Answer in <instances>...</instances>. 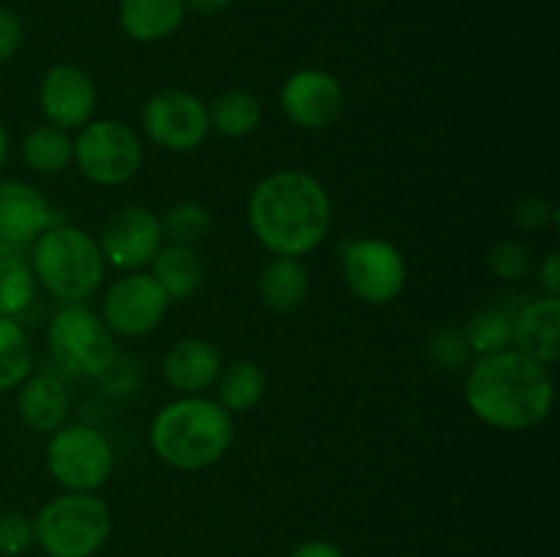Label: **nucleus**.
I'll return each instance as SVG.
<instances>
[{
  "instance_id": "15",
  "label": "nucleus",
  "mask_w": 560,
  "mask_h": 557,
  "mask_svg": "<svg viewBox=\"0 0 560 557\" xmlns=\"http://www.w3.org/2000/svg\"><path fill=\"white\" fill-rule=\"evenodd\" d=\"M52 224V208L36 186L0 180V240L25 249Z\"/></svg>"
},
{
  "instance_id": "8",
  "label": "nucleus",
  "mask_w": 560,
  "mask_h": 557,
  "mask_svg": "<svg viewBox=\"0 0 560 557\" xmlns=\"http://www.w3.org/2000/svg\"><path fill=\"white\" fill-rule=\"evenodd\" d=\"M113 446L93 426L63 424L49 435L47 470L66 491H98L113 475Z\"/></svg>"
},
{
  "instance_id": "3",
  "label": "nucleus",
  "mask_w": 560,
  "mask_h": 557,
  "mask_svg": "<svg viewBox=\"0 0 560 557\" xmlns=\"http://www.w3.org/2000/svg\"><path fill=\"white\" fill-rule=\"evenodd\" d=\"M235 420L217 399L180 396L167 402L151 420V448L167 467L200 473L228 457Z\"/></svg>"
},
{
  "instance_id": "16",
  "label": "nucleus",
  "mask_w": 560,
  "mask_h": 557,
  "mask_svg": "<svg viewBox=\"0 0 560 557\" xmlns=\"http://www.w3.org/2000/svg\"><path fill=\"white\" fill-rule=\"evenodd\" d=\"M222 366V353L217 349V344L200 336H189L178 339L164 353L162 375L167 386L180 396H202L217 382Z\"/></svg>"
},
{
  "instance_id": "14",
  "label": "nucleus",
  "mask_w": 560,
  "mask_h": 557,
  "mask_svg": "<svg viewBox=\"0 0 560 557\" xmlns=\"http://www.w3.org/2000/svg\"><path fill=\"white\" fill-rule=\"evenodd\" d=\"M96 82L80 66L58 63L42 76L38 107L49 126H58L63 131L82 129L96 115Z\"/></svg>"
},
{
  "instance_id": "18",
  "label": "nucleus",
  "mask_w": 560,
  "mask_h": 557,
  "mask_svg": "<svg viewBox=\"0 0 560 557\" xmlns=\"http://www.w3.org/2000/svg\"><path fill=\"white\" fill-rule=\"evenodd\" d=\"M310 268L301 257L273 254L257 273V298L273 315H293L310 298Z\"/></svg>"
},
{
  "instance_id": "19",
  "label": "nucleus",
  "mask_w": 560,
  "mask_h": 557,
  "mask_svg": "<svg viewBox=\"0 0 560 557\" xmlns=\"http://www.w3.org/2000/svg\"><path fill=\"white\" fill-rule=\"evenodd\" d=\"M16 410L27 429L52 435L69 418L71 396L58 377L42 371V375H31L22 380L20 393H16Z\"/></svg>"
},
{
  "instance_id": "22",
  "label": "nucleus",
  "mask_w": 560,
  "mask_h": 557,
  "mask_svg": "<svg viewBox=\"0 0 560 557\" xmlns=\"http://www.w3.org/2000/svg\"><path fill=\"white\" fill-rule=\"evenodd\" d=\"M217 402L228 410L230 415L249 413L262 402L268 391V377L260 364L249 358L233 360V364L222 366L217 377Z\"/></svg>"
},
{
  "instance_id": "33",
  "label": "nucleus",
  "mask_w": 560,
  "mask_h": 557,
  "mask_svg": "<svg viewBox=\"0 0 560 557\" xmlns=\"http://www.w3.org/2000/svg\"><path fill=\"white\" fill-rule=\"evenodd\" d=\"M22 47V22L11 9L0 5V63H9Z\"/></svg>"
},
{
  "instance_id": "31",
  "label": "nucleus",
  "mask_w": 560,
  "mask_h": 557,
  "mask_svg": "<svg viewBox=\"0 0 560 557\" xmlns=\"http://www.w3.org/2000/svg\"><path fill=\"white\" fill-rule=\"evenodd\" d=\"M558 208L547 200L545 194H523L512 205L514 227L523 233H536V229L558 227Z\"/></svg>"
},
{
  "instance_id": "26",
  "label": "nucleus",
  "mask_w": 560,
  "mask_h": 557,
  "mask_svg": "<svg viewBox=\"0 0 560 557\" xmlns=\"http://www.w3.org/2000/svg\"><path fill=\"white\" fill-rule=\"evenodd\" d=\"M33 369V344L25 328L11 317H0V391L20 388Z\"/></svg>"
},
{
  "instance_id": "27",
  "label": "nucleus",
  "mask_w": 560,
  "mask_h": 557,
  "mask_svg": "<svg viewBox=\"0 0 560 557\" xmlns=\"http://www.w3.org/2000/svg\"><path fill=\"white\" fill-rule=\"evenodd\" d=\"M36 300V276L25 257H3L0 260V317H16L31 309Z\"/></svg>"
},
{
  "instance_id": "9",
  "label": "nucleus",
  "mask_w": 560,
  "mask_h": 557,
  "mask_svg": "<svg viewBox=\"0 0 560 557\" xmlns=\"http://www.w3.org/2000/svg\"><path fill=\"white\" fill-rule=\"evenodd\" d=\"M342 276L355 300L388 306L408 287V262L388 240L353 238L342 249Z\"/></svg>"
},
{
  "instance_id": "17",
  "label": "nucleus",
  "mask_w": 560,
  "mask_h": 557,
  "mask_svg": "<svg viewBox=\"0 0 560 557\" xmlns=\"http://www.w3.org/2000/svg\"><path fill=\"white\" fill-rule=\"evenodd\" d=\"M512 347L550 369L560 353V300L534 298L514 311Z\"/></svg>"
},
{
  "instance_id": "2",
  "label": "nucleus",
  "mask_w": 560,
  "mask_h": 557,
  "mask_svg": "<svg viewBox=\"0 0 560 557\" xmlns=\"http://www.w3.org/2000/svg\"><path fill=\"white\" fill-rule=\"evenodd\" d=\"M552 375L520 349L479 355L465 375V404L498 431H528L552 410Z\"/></svg>"
},
{
  "instance_id": "6",
  "label": "nucleus",
  "mask_w": 560,
  "mask_h": 557,
  "mask_svg": "<svg viewBox=\"0 0 560 557\" xmlns=\"http://www.w3.org/2000/svg\"><path fill=\"white\" fill-rule=\"evenodd\" d=\"M47 349L58 369L74 380L102 377L118 355L115 336L102 317L82 304H66L49 320Z\"/></svg>"
},
{
  "instance_id": "12",
  "label": "nucleus",
  "mask_w": 560,
  "mask_h": 557,
  "mask_svg": "<svg viewBox=\"0 0 560 557\" xmlns=\"http://www.w3.org/2000/svg\"><path fill=\"white\" fill-rule=\"evenodd\" d=\"M96 244L104 262L118 271H142L164 246L162 222L151 208L124 205L104 218Z\"/></svg>"
},
{
  "instance_id": "35",
  "label": "nucleus",
  "mask_w": 560,
  "mask_h": 557,
  "mask_svg": "<svg viewBox=\"0 0 560 557\" xmlns=\"http://www.w3.org/2000/svg\"><path fill=\"white\" fill-rule=\"evenodd\" d=\"M288 557H345V552L339 549L337 544H331V541L310 538L301 541L299 546H293Z\"/></svg>"
},
{
  "instance_id": "4",
  "label": "nucleus",
  "mask_w": 560,
  "mask_h": 557,
  "mask_svg": "<svg viewBox=\"0 0 560 557\" xmlns=\"http://www.w3.org/2000/svg\"><path fill=\"white\" fill-rule=\"evenodd\" d=\"M31 268L36 284L60 304H82L102 287L104 262L93 235L71 224H52L33 240Z\"/></svg>"
},
{
  "instance_id": "37",
  "label": "nucleus",
  "mask_w": 560,
  "mask_h": 557,
  "mask_svg": "<svg viewBox=\"0 0 560 557\" xmlns=\"http://www.w3.org/2000/svg\"><path fill=\"white\" fill-rule=\"evenodd\" d=\"M5 158H9V131H5L3 120H0V169H3Z\"/></svg>"
},
{
  "instance_id": "32",
  "label": "nucleus",
  "mask_w": 560,
  "mask_h": 557,
  "mask_svg": "<svg viewBox=\"0 0 560 557\" xmlns=\"http://www.w3.org/2000/svg\"><path fill=\"white\" fill-rule=\"evenodd\" d=\"M33 544V519L22 511H0V557H20Z\"/></svg>"
},
{
  "instance_id": "13",
  "label": "nucleus",
  "mask_w": 560,
  "mask_h": 557,
  "mask_svg": "<svg viewBox=\"0 0 560 557\" xmlns=\"http://www.w3.org/2000/svg\"><path fill=\"white\" fill-rule=\"evenodd\" d=\"M279 107L284 118L299 129H331L345 109L342 82L323 69H299L282 82Z\"/></svg>"
},
{
  "instance_id": "7",
  "label": "nucleus",
  "mask_w": 560,
  "mask_h": 557,
  "mask_svg": "<svg viewBox=\"0 0 560 557\" xmlns=\"http://www.w3.org/2000/svg\"><path fill=\"white\" fill-rule=\"evenodd\" d=\"M142 156V140L131 126L115 118H98L80 129L71 162L91 183L124 186L140 173Z\"/></svg>"
},
{
  "instance_id": "28",
  "label": "nucleus",
  "mask_w": 560,
  "mask_h": 557,
  "mask_svg": "<svg viewBox=\"0 0 560 557\" xmlns=\"http://www.w3.org/2000/svg\"><path fill=\"white\" fill-rule=\"evenodd\" d=\"M159 222H162V235L167 244L195 246L197 240H202L211 233L213 216L202 202L180 200Z\"/></svg>"
},
{
  "instance_id": "10",
  "label": "nucleus",
  "mask_w": 560,
  "mask_h": 557,
  "mask_svg": "<svg viewBox=\"0 0 560 557\" xmlns=\"http://www.w3.org/2000/svg\"><path fill=\"white\" fill-rule=\"evenodd\" d=\"M142 131L153 145L170 153H189L206 142L211 131L208 104L200 96L180 87L159 91L142 104Z\"/></svg>"
},
{
  "instance_id": "11",
  "label": "nucleus",
  "mask_w": 560,
  "mask_h": 557,
  "mask_svg": "<svg viewBox=\"0 0 560 557\" xmlns=\"http://www.w3.org/2000/svg\"><path fill=\"white\" fill-rule=\"evenodd\" d=\"M170 304L162 287L151 273L131 271L115 278L102 300V322L113 336L140 339L156 331L167 317Z\"/></svg>"
},
{
  "instance_id": "1",
  "label": "nucleus",
  "mask_w": 560,
  "mask_h": 557,
  "mask_svg": "<svg viewBox=\"0 0 560 557\" xmlns=\"http://www.w3.org/2000/svg\"><path fill=\"white\" fill-rule=\"evenodd\" d=\"M334 205L326 186L301 169H279L252 189L246 222L271 254L304 257L326 240Z\"/></svg>"
},
{
  "instance_id": "36",
  "label": "nucleus",
  "mask_w": 560,
  "mask_h": 557,
  "mask_svg": "<svg viewBox=\"0 0 560 557\" xmlns=\"http://www.w3.org/2000/svg\"><path fill=\"white\" fill-rule=\"evenodd\" d=\"M186 11H197V14H222L233 0H184Z\"/></svg>"
},
{
  "instance_id": "30",
  "label": "nucleus",
  "mask_w": 560,
  "mask_h": 557,
  "mask_svg": "<svg viewBox=\"0 0 560 557\" xmlns=\"http://www.w3.org/2000/svg\"><path fill=\"white\" fill-rule=\"evenodd\" d=\"M487 265H490L492 276L503 278V282H523L534 273L536 260L534 249H530L525 240H501L490 249V257H487Z\"/></svg>"
},
{
  "instance_id": "34",
  "label": "nucleus",
  "mask_w": 560,
  "mask_h": 557,
  "mask_svg": "<svg viewBox=\"0 0 560 557\" xmlns=\"http://www.w3.org/2000/svg\"><path fill=\"white\" fill-rule=\"evenodd\" d=\"M536 284H539L545 298H558L560 295V257L558 251H550L539 265L534 268Z\"/></svg>"
},
{
  "instance_id": "29",
  "label": "nucleus",
  "mask_w": 560,
  "mask_h": 557,
  "mask_svg": "<svg viewBox=\"0 0 560 557\" xmlns=\"http://www.w3.org/2000/svg\"><path fill=\"white\" fill-rule=\"evenodd\" d=\"M427 358L441 371H463L474 364L463 328H441L427 339Z\"/></svg>"
},
{
  "instance_id": "21",
  "label": "nucleus",
  "mask_w": 560,
  "mask_h": 557,
  "mask_svg": "<svg viewBox=\"0 0 560 557\" xmlns=\"http://www.w3.org/2000/svg\"><path fill=\"white\" fill-rule=\"evenodd\" d=\"M151 276L170 300H189L206 278V262L195 246L167 244L151 260Z\"/></svg>"
},
{
  "instance_id": "24",
  "label": "nucleus",
  "mask_w": 560,
  "mask_h": 557,
  "mask_svg": "<svg viewBox=\"0 0 560 557\" xmlns=\"http://www.w3.org/2000/svg\"><path fill=\"white\" fill-rule=\"evenodd\" d=\"M208 118H211V129L217 134L228 137V140H241L260 126L262 104L260 98L246 91H224L208 107Z\"/></svg>"
},
{
  "instance_id": "23",
  "label": "nucleus",
  "mask_w": 560,
  "mask_h": 557,
  "mask_svg": "<svg viewBox=\"0 0 560 557\" xmlns=\"http://www.w3.org/2000/svg\"><path fill=\"white\" fill-rule=\"evenodd\" d=\"M20 156L25 167L38 175L63 173L74 158V140L58 126H36L22 137Z\"/></svg>"
},
{
  "instance_id": "5",
  "label": "nucleus",
  "mask_w": 560,
  "mask_h": 557,
  "mask_svg": "<svg viewBox=\"0 0 560 557\" xmlns=\"http://www.w3.org/2000/svg\"><path fill=\"white\" fill-rule=\"evenodd\" d=\"M113 533V513L96 491H63L33 519V541L47 557H96Z\"/></svg>"
},
{
  "instance_id": "20",
  "label": "nucleus",
  "mask_w": 560,
  "mask_h": 557,
  "mask_svg": "<svg viewBox=\"0 0 560 557\" xmlns=\"http://www.w3.org/2000/svg\"><path fill=\"white\" fill-rule=\"evenodd\" d=\"M186 16L184 0H120L118 20L137 44H156L173 36Z\"/></svg>"
},
{
  "instance_id": "25",
  "label": "nucleus",
  "mask_w": 560,
  "mask_h": 557,
  "mask_svg": "<svg viewBox=\"0 0 560 557\" xmlns=\"http://www.w3.org/2000/svg\"><path fill=\"white\" fill-rule=\"evenodd\" d=\"M512 322L514 311L506 306H487V309L476 311L463 328L470 353L479 358V355H492L512 347Z\"/></svg>"
}]
</instances>
